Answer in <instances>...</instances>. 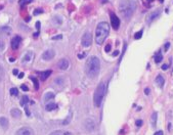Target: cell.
<instances>
[{
    "instance_id": "obj_24",
    "label": "cell",
    "mask_w": 173,
    "mask_h": 135,
    "mask_svg": "<svg viewBox=\"0 0 173 135\" xmlns=\"http://www.w3.org/2000/svg\"><path fill=\"white\" fill-rule=\"evenodd\" d=\"M30 79L32 80L33 83H34V88H35V90H38V89H39V83H38L37 78H35V77H33V76H31Z\"/></svg>"
},
{
    "instance_id": "obj_12",
    "label": "cell",
    "mask_w": 173,
    "mask_h": 135,
    "mask_svg": "<svg viewBox=\"0 0 173 135\" xmlns=\"http://www.w3.org/2000/svg\"><path fill=\"white\" fill-rule=\"evenodd\" d=\"M21 41H22V38L20 36H14L11 40V48L13 50H17L21 44Z\"/></svg>"
},
{
    "instance_id": "obj_49",
    "label": "cell",
    "mask_w": 173,
    "mask_h": 135,
    "mask_svg": "<svg viewBox=\"0 0 173 135\" xmlns=\"http://www.w3.org/2000/svg\"><path fill=\"white\" fill-rule=\"evenodd\" d=\"M148 1H153V0H148Z\"/></svg>"
},
{
    "instance_id": "obj_29",
    "label": "cell",
    "mask_w": 173,
    "mask_h": 135,
    "mask_svg": "<svg viewBox=\"0 0 173 135\" xmlns=\"http://www.w3.org/2000/svg\"><path fill=\"white\" fill-rule=\"evenodd\" d=\"M3 77H4V70L1 66H0V81H2Z\"/></svg>"
},
{
    "instance_id": "obj_41",
    "label": "cell",
    "mask_w": 173,
    "mask_h": 135,
    "mask_svg": "<svg viewBox=\"0 0 173 135\" xmlns=\"http://www.w3.org/2000/svg\"><path fill=\"white\" fill-rule=\"evenodd\" d=\"M25 110H26V114H27V116H30V112H29L28 107H25Z\"/></svg>"
},
{
    "instance_id": "obj_36",
    "label": "cell",
    "mask_w": 173,
    "mask_h": 135,
    "mask_svg": "<svg viewBox=\"0 0 173 135\" xmlns=\"http://www.w3.org/2000/svg\"><path fill=\"white\" fill-rule=\"evenodd\" d=\"M141 125H143V120H137V121H136V126L139 127Z\"/></svg>"
},
{
    "instance_id": "obj_23",
    "label": "cell",
    "mask_w": 173,
    "mask_h": 135,
    "mask_svg": "<svg viewBox=\"0 0 173 135\" xmlns=\"http://www.w3.org/2000/svg\"><path fill=\"white\" fill-rule=\"evenodd\" d=\"M29 101H30V99H29V97H28V96H23V98L21 99V102H20V103H21V106H22V107H26V106H27V103H28Z\"/></svg>"
},
{
    "instance_id": "obj_2",
    "label": "cell",
    "mask_w": 173,
    "mask_h": 135,
    "mask_svg": "<svg viewBox=\"0 0 173 135\" xmlns=\"http://www.w3.org/2000/svg\"><path fill=\"white\" fill-rule=\"evenodd\" d=\"M136 9V3L133 0H122L119 5V10L125 20H130Z\"/></svg>"
},
{
    "instance_id": "obj_21",
    "label": "cell",
    "mask_w": 173,
    "mask_h": 135,
    "mask_svg": "<svg viewBox=\"0 0 173 135\" xmlns=\"http://www.w3.org/2000/svg\"><path fill=\"white\" fill-rule=\"evenodd\" d=\"M162 59H163V55H162L161 51H159L158 53L156 54V56H155V63L156 64H159V63L162 62Z\"/></svg>"
},
{
    "instance_id": "obj_19",
    "label": "cell",
    "mask_w": 173,
    "mask_h": 135,
    "mask_svg": "<svg viewBox=\"0 0 173 135\" xmlns=\"http://www.w3.org/2000/svg\"><path fill=\"white\" fill-rule=\"evenodd\" d=\"M32 56H33V52H32V51H28V52L24 55V57H23V63H28V62H30L31 59H32Z\"/></svg>"
},
{
    "instance_id": "obj_47",
    "label": "cell",
    "mask_w": 173,
    "mask_h": 135,
    "mask_svg": "<svg viewBox=\"0 0 173 135\" xmlns=\"http://www.w3.org/2000/svg\"><path fill=\"white\" fill-rule=\"evenodd\" d=\"M9 62H11V63L14 62V58H9Z\"/></svg>"
},
{
    "instance_id": "obj_5",
    "label": "cell",
    "mask_w": 173,
    "mask_h": 135,
    "mask_svg": "<svg viewBox=\"0 0 173 135\" xmlns=\"http://www.w3.org/2000/svg\"><path fill=\"white\" fill-rule=\"evenodd\" d=\"M92 43V36L89 32H86L84 33V35L82 36V39H81V44L82 46L84 47H89Z\"/></svg>"
},
{
    "instance_id": "obj_9",
    "label": "cell",
    "mask_w": 173,
    "mask_h": 135,
    "mask_svg": "<svg viewBox=\"0 0 173 135\" xmlns=\"http://www.w3.org/2000/svg\"><path fill=\"white\" fill-rule=\"evenodd\" d=\"M11 33V28L8 26H3L0 27V38H4L9 36Z\"/></svg>"
},
{
    "instance_id": "obj_16",
    "label": "cell",
    "mask_w": 173,
    "mask_h": 135,
    "mask_svg": "<svg viewBox=\"0 0 173 135\" xmlns=\"http://www.w3.org/2000/svg\"><path fill=\"white\" fill-rule=\"evenodd\" d=\"M10 115H11L14 119H19V118H21L22 112H21L19 109H12V110L10 111Z\"/></svg>"
},
{
    "instance_id": "obj_15",
    "label": "cell",
    "mask_w": 173,
    "mask_h": 135,
    "mask_svg": "<svg viewBox=\"0 0 173 135\" xmlns=\"http://www.w3.org/2000/svg\"><path fill=\"white\" fill-rule=\"evenodd\" d=\"M49 135H73V134L67 130H56V131L51 132Z\"/></svg>"
},
{
    "instance_id": "obj_30",
    "label": "cell",
    "mask_w": 173,
    "mask_h": 135,
    "mask_svg": "<svg viewBox=\"0 0 173 135\" xmlns=\"http://www.w3.org/2000/svg\"><path fill=\"white\" fill-rule=\"evenodd\" d=\"M141 36H143V31H139V32H137V33L134 35V38L137 40V39H140Z\"/></svg>"
},
{
    "instance_id": "obj_43",
    "label": "cell",
    "mask_w": 173,
    "mask_h": 135,
    "mask_svg": "<svg viewBox=\"0 0 173 135\" xmlns=\"http://www.w3.org/2000/svg\"><path fill=\"white\" fill-rule=\"evenodd\" d=\"M12 73H13V75H18V73H19V71H18L17 69H14V70L12 71Z\"/></svg>"
},
{
    "instance_id": "obj_48",
    "label": "cell",
    "mask_w": 173,
    "mask_h": 135,
    "mask_svg": "<svg viewBox=\"0 0 173 135\" xmlns=\"http://www.w3.org/2000/svg\"><path fill=\"white\" fill-rule=\"evenodd\" d=\"M0 9H2V6H0Z\"/></svg>"
},
{
    "instance_id": "obj_37",
    "label": "cell",
    "mask_w": 173,
    "mask_h": 135,
    "mask_svg": "<svg viewBox=\"0 0 173 135\" xmlns=\"http://www.w3.org/2000/svg\"><path fill=\"white\" fill-rule=\"evenodd\" d=\"M36 28H37V32H40V22L36 23Z\"/></svg>"
},
{
    "instance_id": "obj_27",
    "label": "cell",
    "mask_w": 173,
    "mask_h": 135,
    "mask_svg": "<svg viewBox=\"0 0 173 135\" xmlns=\"http://www.w3.org/2000/svg\"><path fill=\"white\" fill-rule=\"evenodd\" d=\"M32 1H33V0H20L19 3H20V5H21L22 7H24L25 5H27L28 3H31Z\"/></svg>"
},
{
    "instance_id": "obj_3",
    "label": "cell",
    "mask_w": 173,
    "mask_h": 135,
    "mask_svg": "<svg viewBox=\"0 0 173 135\" xmlns=\"http://www.w3.org/2000/svg\"><path fill=\"white\" fill-rule=\"evenodd\" d=\"M110 33V26L106 22H101L97 25L95 30V42L96 44L100 45L103 43V41L107 39Z\"/></svg>"
},
{
    "instance_id": "obj_17",
    "label": "cell",
    "mask_w": 173,
    "mask_h": 135,
    "mask_svg": "<svg viewBox=\"0 0 173 135\" xmlns=\"http://www.w3.org/2000/svg\"><path fill=\"white\" fill-rule=\"evenodd\" d=\"M51 73H52V72H51L50 70H47V71H44V72L40 73V78H41V80H42V81H45L47 78L50 76Z\"/></svg>"
},
{
    "instance_id": "obj_8",
    "label": "cell",
    "mask_w": 173,
    "mask_h": 135,
    "mask_svg": "<svg viewBox=\"0 0 173 135\" xmlns=\"http://www.w3.org/2000/svg\"><path fill=\"white\" fill-rule=\"evenodd\" d=\"M54 55H55V52L53 49H47L46 51L42 53V59L43 61H51L54 57Z\"/></svg>"
},
{
    "instance_id": "obj_25",
    "label": "cell",
    "mask_w": 173,
    "mask_h": 135,
    "mask_svg": "<svg viewBox=\"0 0 173 135\" xmlns=\"http://www.w3.org/2000/svg\"><path fill=\"white\" fill-rule=\"evenodd\" d=\"M157 118H158V114H157V113H154V114L152 115V118H151V120H152V125H153V127H155V126H156Z\"/></svg>"
},
{
    "instance_id": "obj_7",
    "label": "cell",
    "mask_w": 173,
    "mask_h": 135,
    "mask_svg": "<svg viewBox=\"0 0 173 135\" xmlns=\"http://www.w3.org/2000/svg\"><path fill=\"white\" fill-rule=\"evenodd\" d=\"M15 135H35L34 131L32 128L30 127H23L21 129H19L15 133Z\"/></svg>"
},
{
    "instance_id": "obj_28",
    "label": "cell",
    "mask_w": 173,
    "mask_h": 135,
    "mask_svg": "<svg viewBox=\"0 0 173 135\" xmlns=\"http://www.w3.org/2000/svg\"><path fill=\"white\" fill-rule=\"evenodd\" d=\"M34 16H38V14H40V13H43V9L42 8H37V9H35L34 10Z\"/></svg>"
},
{
    "instance_id": "obj_1",
    "label": "cell",
    "mask_w": 173,
    "mask_h": 135,
    "mask_svg": "<svg viewBox=\"0 0 173 135\" xmlns=\"http://www.w3.org/2000/svg\"><path fill=\"white\" fill-rule=\"evenodd\" d=\"M100 70V62L96 56H91L86 63L85 72L89 78H95Z\"/></svg>"
},
{
    "instance_id": "obj_14",
    "label": "cell",
    "mask_w": 173,
    "mask_h": 135,
    "mask_svg": "<svg viewBox=\"0 0 173 135\" xmlns=\"http://www.w3.org/2000/svg\"><path fill=\"white\" fill-rule=\"evenodd\" d=\"M8 126H9L8 120L4 117H0V127H1L3 130H7Z\"/></svg>"
},
{
    "instance_id": "obj_40",
    "label": "cell",
    "mask_w": 173,
    "mask_h": 135,
    "mask_svg": "<svg viewBox=\"0 0 173 135\" xmlns=\"http://www.w3.org/2000/svg\"><path fill=\"white\" fill-rule=\"evenodd\" d=\"M168 68H169V67H168V65H163V66H162V70H164V71H165V70H167Z\"/></svg>"
},
{
    "instance_id": "obj_6",
    "label": "cell",
    "mask_w": 173,
    "mask_h": 135,
    "mask_svg": "<svg viewBox=\"0 0 173 135\" xmlns=\"http://www.w3.org/2000/svg\"><path fill=\"white\" fill-rule=\"evenodd\" d=\"M84 128L86 129L87 132H92L95 129V123L92 119H86L84 121Z\"/></svg>"
},
{
    "instance_id": "obj_26",
    "label": "cell",
    "mask_w": 173,
    "mask_h": 135,
    "mask_svg": "<svg viewBox=\"0 0 173 135\" xmlns=\"http://www.w3.org/2000/svg\"><path fill=\"white\" fill-rule=\"evenodd\" d=\"M9 92H10V95H13V96H18L19 95V90H18V88H15V87L11 88Z\"/></svg>"
},
{
    "instance_id": "obj_22",
    "label": "cell",
    "mask_w": 173,
    "mask_h": 135,
    "mask_svg": "<svg viewBox=\"0 0 173 135\" xmlns=\"http://www.w3.org/2000/svg\"><path fill=\"white\" fill-rule=\"evenodd\" d=\"M52 98H54V94H53L52 92H47V93L44 95V101L51 100Z\"/></svg>"
},
{
    "instance_id": "obj_10",
    "label": "cell",
    "mask_w": 173,
    "mask_h": 135,
    "mask_svg": "<svg viewBox=\"0 0 173 135\" xmlns=\"http://www.w3.org/2000/svg\"><path fill=\"white\" fill-rule=\"evenodd\" d=\"M111 25L114 30H118L120 27V20L115 13H111Z\"/></svg>"
},
{
    "instance_id": "obj_11",
    "label": "cell",
    "mask_w": 173,
    "mask_h": 135,
    "mask_svg": "<svg viewBox=\"0 0 173 135\" xmlns=\"http://www.w3.org/2000/svg\"><path fill=\"white\" fill-rule=\"evenodd\" d=\"M69 66H70V62L68 61L67 58H61L60 61H58V63H57L58 69H60V70H62V71L67 70V69L69 68Z\"/></svg>"
},
{
    "instance_id": "obj_31",
    "label": "cell",
    "mask_w": 173,
    "mask_h": 135,
    "mask_svg": "<svg viewBox=\"0 0 173 135\" xmlns=\"http://www.w3.org/2000/svg\"><path fill=\"white\" fill-rule=\"evenodd\" d=\"M5 48V43L3 41H0V51H3Z\"/></svg>"
},
{
    "instance_id": "obj_38",
    "label": "cell",
    "mask_w": 173,
    "mask_h": 135,
    "mask_svg": "<svg viewBox=\"0 0 173 135\" xmlns=\"http://www.w3.org/2000/svg\"><path fill=\"white\" fill-rule=\"evenodd\" d=\"M145 93H146V95H149L150 94V88H146L145 89Z\"/></svg>"
},
{
    "instance_id": "obj_20",
    "label": "cell",
    "mask_w": 173,
    "mask_h": 135,
    "mask_svg": "<svg viewBox=\"0 0 173 135\" xmlns=\"http://www.w3.org/2000/svg\"><path fill=\"white\" fill-rule=\"evenodd\" d=\"M57 108V104L56 103H48L47 106L45 107V110L47 111V112H51V111H53V110H55Z\"/></svg>"
},
{
    "instance_id": "obj_34",
    "label": "cell",
    "mask_w": 173,
    "mask_h": 135,
    "mask_svg": "<svg viewBox=\"0 0 173 135\" xmlns=\"http://www.w3.org/2000/svg\"><path fill=\"white\" fill-rule=\"evenodd\" d=\"M21 88H22V90H24V91H28V90H29L28 86H27V85H25V84H23V85L21 86Z\"/></svg>"
},
{
    "instance_id": "obj_44",
    "label": "cell",
    "mask_w": 173,
    "mask_h": 135,
    "mask_svg": "<svg viewBox=\"0 0 173 135\" xmlns=\"http://www.w3.org/2000/svg\"><path fill=\"white\" fill-rule=\"evenodd\" d=\"M22 78H24V73H20L19 75V79H22Z\"/></svg>"
},
{
    "instance_id": "obj_18",
    "label": "cell",
    "mask_w": 173,
    "mask_h": 135,
    "mask_svg": "<svg viewBox=\"0 0 173 135\" xmlns=\"http://www.w3.org/2000/svg\"><path fill=\"white\" fill-rule=\"evenodd\" d=\"M164 83H165V80H164V78L161 76V75L157 76V78H156V84H157V85L162 88V87L164 86Z\"/></svg>"
},
{
    "instance_id": "obj_13",
    "label": "cell",
    "mask_w": 173,
    "mask_h": 135,
    "mask_svg": "<svg viewBox=\"0 0 173 135\" xmlns=\"http://www.w3.org/2000/svg\"><path fill=\"white\" fill-rule=\"evenodd\" d=\"M160 16V10H157V11H154V12H152L150 16L147 18V23L148 24H151L154 20H156L157 18H158Z\"/></svg>"
},
{
    "instance_id": "obj_45",
    "label": "cell",
    "mask_w": 173,
    "mask_h": 135,
    "mask_svg": "<svg viewBox=\"0 0 173 135\" xmlns=\"http://www.w3.org/2000/svg\"><path fill=\"white\" fill-rule=\"evenodd\" d=\"M118 54H119V51L118 50H116L115 52H113V56H117Z\"/></svg>"
},
{
    "instance_id": "obj_42",
    "label": "cell",
    "mask_w": 173,
    "mask_h": 135,
    "mask_svg": "<svg viewBox=\"0 0 173 135\" xmlns=\"http://www.w3.org/2000/svg\"><path fill=\"white\" fill-rule=\"evenodd\" d=\"M169 46H170V44H169V43H166V44H165V50H168Z\"/></svg>"
},
{
    "instance_id": "obj_4",
    "label": "cell",
    "mask_w": 173,
    "mask_h": 135,
    "mask_svg": "<svg viewBox=\"0 0 173 135\" xmlns=\"http://www.w3.org/2000/svg\"><path fill=\"white\" fill-rule=\"evenodd\" d=\"M106 94V86L105 83H99L98 86L96 87L95 91H94V95H93V101H94V106L96 108H99L100 104L102 102V99L105 97Z\"/></svg>"
},
{
    "instance_id": "obj_33",
    "label": "cell",
    "mask_w": 173,
    "mask_h": 135,
    "mask_svg": "<svg viewBox=\"0 0 173 135\" xmlns=\"http://www.w3.org/2000/svg\"><path fill=\"white\" fill-rule=\"evenodd\" d=\"M105 51L106 52H110V51H111V45L108 44L107 46H106V48H105Z\"/></svg>"
},
{
    "instance_id": "obj_46",
    "label": "cell",
    "mask_w": 173,
    "mask_h": 135,
    "mask_svg": "<svg viewBox=\"0 0 173 135\" xmlns=\"http://www.w3.org/2000/svg\"><path fill=\"white\" fill-rule=\"evenodd\" d=\"M83 56H85V54H79V55H78V57H79L80 59H81V58H83Z\"/></svg>"
},
{
    "instance_id": "obj_35",
    "label": "cell",
    "mask_w": 173,
    "mask_h": 135,
    "mask_svg": "<svg viewBox=\"0 0 173 135\" xmlns=\"http://www.w3.org/2000/svg\"><path fill=\"white\" fill-rule=\"evenodd\" d=\"M61 38H62L61 35H56V36H53V37H52V40H59V39H61Z\"/></svg>"
},
{
    "instance_id": "obj_32",
    "label": "cell",
    "mask_w": 173,
    "mask_h": 135,
    "mask_svg": "<svg viewBox=\"0 0 173 135\" xmlns=\"http://www.w3.org/2000/svg\"><path fill=\"white\" fill-rule=\"evenodd\" d=\"M54 21H55V22H56V24H58V25H59V24H61V22H62L61 18H59V17H57V16H56V17H54Z\"/></svg>"
},
{
    "instance_id": "obj_39",
    "label": "cell",
    "mask_w": 173,
    "mask_h": 135,
    "mask_svg": "<svg viewBox=\"0 0 173 135\" xmlns=\"http://www.w3.org/2000/svg\"><path fill=\"white\" fill-rule=\"evenodd\" d=\"M154 135H163V131H161V130L160 131H157Z\"/></svg>"
}]
</instances>
